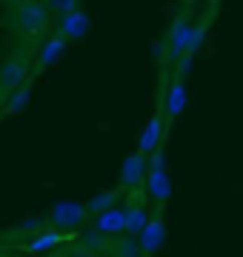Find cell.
Here are the masks:
<instances>
[{"label":"cell","instance_id":"6da1fadb","mask_svg":"<svg viewBox=\"0 0 243 257\" xmlns=\"http://www.w3.org/2000/svg\"><path fill=\"white\" fill-rule=\"evenodd\" d=\"M52 9L43 0H26L23 6H15L9 15V26L18 32L20 37H38L43 32H49L52 26Z\"/></svg>","mask_w":243,"mask_h":257},{"label":"cell","instance_id":"7a4b0ae2","mask_svg":"<svg viewBox=\"0 0 243 257\" xmlns=\"http://www.w3.org/2000/svg\"><path fill=\"white\" fill-rule=\"evenodd\" d=\"M203 32L206 26L203 23H189L186 15H180L178 20H175V26L169 29L166 35V43L163 46H169V55L172 57H180V55H195L197 46H200V40H203Z\"/></svg>","mask_w":243,"mask_h":257},{"label":"cell","instance_id":"3957f363","mask_svg":"<svg viewBox=\"0 0 243 257\" xmlns=\"http://www.w3.org/2000/svg\"><path fill=\"white\" fill-rule=\"evenodd\" d=\"M86 217H89V209H86L83 203H75V200H60L52 206L49 211V226L57 231H69V229H77V226H83Z\"/></svg>","mask_w":243,"mask_h":257},{"label":"cell","instance_id":"277c9868","mask_svg":"<svg viewBox=\"0 0 243 257\" xmlns=\"http://www.w3.org/2000/svg\"><path fill=\"white\" fill-rule=\"evenodd\" d=\"M29 77H32V63H29L26 57H20V55L6 57V60L0 63V92L3 94L15 92V89L23 86Z\"/></svg>","mask_w":243,"mask_h":257},{"label":"cell","instance_id":"5b68a950","mask_svg":"<svg viewBox=\"0 0 243 257\" xmlns=\"http://www.w3.org/2000/svg\"><path fill=\"white\" fill-rule=\"evenodd\" d=\"M143 180H146V155L132 152L120 166V189L135 192L138 186H143Z\"/></svg>","mask_w":243,"mask_h":257},{"label":"cell","instance_id":"8992f818","mask_svg":"<svg viewBox=\"0 0 243 257\" xmlns=\"http://www.w3.org/2000/svg\"><path fill=\"white\" fill-rule=\"evenodd\" d=\"M89 15H86L83 9H72V12H63L60 15V23H57V35L66 37L69 43H75V40H80V37L89 32Z\"/></svg>","mask_w":243,"mask_h":257},{"label":"cell","instance_id":"52a82bcc","mask_svg":"<svg viewBox=\"0 0 243 257\" xmlns=\"http://www.w3.org/2000/svg\"><path fill=\"white\" fill-rule=\"evenodd\" d=\"M163 132H166V120L163 114H155V117L146 120V126H143L141 138H138V152L141 155L149 157L152 152H158L160 143H163Z\"/></svg>","mask_w":243,"mask_h":257},{"label":"cell","instance_id":"ba28073f","mask_svg":"<svg viewBox=\"0 0 243 257\" xmlns=\"http://www.w3.org/2000/svg\"><path fill=\"white\" fill-rule=\"evenodd\" d=\"M66 46H69V40L66 37H60V35H52L40 46V52H38V57H35V66H32V72L35 74H40V72H46L49 66H55L60 57H63V52H66Z\"/></svg>","mask_w":243,"mask_h":257},{"label":"cell","instance_id":"9c48e42d","mask_svg":"<svg viewBox=\"0 0 243 257\" xmlns=\"http://www.w3.org/2000/svg\"><path fill=\"white\" fill-rule=\"evenodd\" d=\"M163 240H166V223H163V217H149L146 229L138 234V246H141V251L143 254H155V251H160Z\"/></svg>","mask_w":243,"mask_h":257},{"label":"cell","instance_id":"30bf717a","mask_svg":"<svg viewBox=\"0 0 243 257\" xmlns=\"http://www.w3.org/2000/svg\"><path fill=\"white\" fill-rule=\"evenodd\" d=\"M94 229L100 231V234H109V237H123L126 234V211L117 209V206L109 211H100Z\"/></svg>","mask_w":243,"mask_h":257},{"label":"cell","instance_id":"8fae6325","mask_svg":"<svg viewBox=\"0 0 243 257\" xmlns=\"http://www.w3.org/2000/svg\"><path fill=\"white\" fill-rule=\"evenodd\" d=\"M143 186H146L149 197L158 203V206H163V203L172 197V183H169L166 169H155V172H146V180H143Z\"/></svg>","mask_w":243,"mask_h":257},{"label":"cell","instance_id":"7c38bea8","mask_svg":"<svg viewBox=\"0 0 243 257\" xmlns=\"http://www.w3.org/2000/svg\"><path fill=\"white\" fill-rule=\"evenodd\" d=\"M186 109V86L183 80H175L166 92V117H180Z\"/></svg>","mask_w":243,"mask_h":257},{"label":"cell","instance_id":"4fadbf2b","mask_svg":"<svg viewBox=\"0 0 243 257\" xmlns=\"http://www.w3.org/2000/svg\"><path fill=\"white\" fill-rule=\"evenodd\" d=\"M126 237H138L143 229H146V223H149V214H146V209L143 206H126Z\"/></svg>","mask_w":243,"mask_h":257},{"label":"cell","instance_id":"5bb4252c","mask_svg":"<svg viewBox=\"0 0 243 257\" xmlns=\"http://www.w3.org/2000/svg\"><path fill=\"white\" fill-rule=\"evenodd\" d=\"M29 97H32V77H29L23 86H18L15 92L6 94V103H3L6 114H18L20 109H26V106H29Z\"/></svg>","mask_w":243,"mask_h":257},{"label":"cell","instance_id":"9a60e30c","mask_svg":"<svg viewBox=\"0 0 243 257\" xmlns=\"http://www.w3.org/2000/svg\"><path fill=\"white\" fill-rule=\"evenodd\" d=\"M117 200H120V189H106V192L94 194L92 200L86 203V209H89V214H100V211H109L117 206Z\"/></svg>","mask_w":243,"mask_h":257},{"label":"cell","instance_id":"2e32d148","mask_svg":"<svg viewBox=\"0 0 243 257\" xmlns=\"http://www.w3.org/2000/svg\"><path fill=\"white\" fill-rule=\"evenodd\" d=\"M60 240H63V234H60V231H57V229H49V231L38 234V237L29 243V251H49V248H55Z\"/></svg>","mask_w":243,"mask_h":257},{"label":"cell","instance_id":"e0dca14e","mask_svg":"<svg viewBox=\"0 0 243 257\" xmlns=\"http://www.w3.org/2000/svg\"><path fill=\"white\" fill-rule=\"evenodd\" d=\"M43 3L52 9V15H63V12L77 9V0H43Z\"/></svg>","mask_w":243,"mask_h":257},{"label":"cell","instance_id":"ac0fdd59","mask_svg":"<svg viewBox=\"0 0 243 257\" xmlns=\"http://www.w3.org/2000/svg\"><path fill=\"white\" fill-rule=\"evenodd\" d=\"M120 251H117V257H138V237H129V240H123Z\"/></svg>","mask_w":243,"mask_h":257},{"label":"cell","instance_id":"d6986e66","mask_svg":"<svg viewBox=\"0 0 243 257\" xmlns=\"http://www.w3.org/2000/svg\"><path fill=\"white\" fill-rule=\"evenodd\" d=\"M26 0H3V6H9V9H15V6H23Z\"/></svg>","mask_w":243,"mask_h":257},{"label":"cell","instance_id":"ffe728a7","mask_svg":"<svg viewBox=\"0 0 243 257\" xmlns=\"http://www.w3.org/2000/svg\"><path fill=\"white\" fill-rule=\"evenodd\" d=\"M3 103H6V94H3V92H0V106H3Z\"/></svg>","mask_w":243,"mask_h":257}]
</instances>
